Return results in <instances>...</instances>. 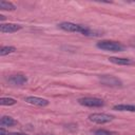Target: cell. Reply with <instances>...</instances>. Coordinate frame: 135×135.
I'll list each match as a JSON object with an SVG mask.
<instances>
[{
	"label": "cell",
	"instance_id": "obj_1",
	"mask_svg": "<svg viewBox=\"0 0 135 135\" xmlns=\"http://www.w3.org/2000/svg\"><path fill=\"white\" fill-rule=\"evenodd\" d=\"M96 46L105 52H122L124 50V45L120 42L113 40H100L96 43Z\"/></svg>",
	"mask_w": 135,
	"mask_h": 135
},
{
	"label": "cell",
	"instance_id": "obj_2",
	"mask_svg": "<svg viewBox=\"0 0 135 135\" xmlns=\"http://www.w3.org/2000/svg\"><path fill=\"white\" fill-rule=\"evenodd\" d=\"M58 27L61 28L62 31H65V32H70V33H80L82 35H85L86 31L89 27L86 26H83L81 24H77V23H73V22H68V21H64V22H61L58 24Z\"/></svg>",
	"mask_w": 135,
	"mask_h": 135
},
{
	"label": "cell",
	"instance_id": "obj_3",
	"mask_svg": "<svg viewBox=\"0 0 135 135\" xmlns=\"http://www.w3.org/2000/svg\"><path fill=\"white\" fill-rule=\"evenodd\" d=\"M98 79L101 84L111 86V88H118V86H122V84H123L119 78H117L116 76H113V75H99Z\"/></svg>",
	"mask_w": 135,
	"mask_h": 135
},
{
	"label": "cell",
	"instance_id": "obj_4",
	"mask_svg": "<svg viewBox=\"0 0 135 135\" xmlns=\"http://www.w3.org/2000/svg\"><path fill=\"white\" fill-rule=\"evenodd\" d=\"M78 103L89 108H100L104 105V101L97 97H82L78 99Z\"/></svg>",
	"mask_w": 135,
	"mask_h": 135
},
{
	"label": "cell",
	"instance_id": "obj_5",
	"mask_svg": "<svg viewBox=\"0 0 135 135\" xmlns=\"http://www.w3.org/2000/svg\"><path fill=\"white\" fill-rule=\"evenodd\" d=\"M114 119V116L105 114V113H93L89 115V120L98 124H103L112 121Z\"/></svg>",
	"mask_w": 135,
	"mask_h": 135
},
{
	"label": "cell",
	"instance_id": "obj_6",
	"mask_svg": "<svg viewBox=\"0 0 135 135\" xmlns=\"http://www.w3.org/2000/svg\"><path fill=\"white\" fill-rule=\"evenodd\" d=\"M27 103L33 104V105H37V107H46L49 105L50 101L45 98H41V97H37V96H27L24 99Z\"/></svg>",
	"mask_w": 135,
	"mask_h": 135
},
{
	"label": "cell",
	"instance_id": "obj_7",
	"mask_svg": "<svg viewBox=\"0 0 135 135\" xmlns=\"http://www.w3.org/2000/svg\"><path fill=\"white\" fill-rule=\"evenodd\" d=\"M7 81L13 85H22L27 82V77L23 74H15L11 75L7 78Z\"/></svg>",
	"mask_w": 135,
	"mask_h": 135
},
{
	"label": "cell",
	"instance_id": "obj_8",
	"mask_svg": "<svg viewBox=\"0 0 135 135\" xmlns=\"http://www.w3.org/2000/svg\"><path fill=\"white\" fill-rule=\"evenodd\" d=\"M22 28V25L17 23H2L0 24V32L1 33H15Z\"/></svg>",
	"mask_w": 135,
	"mask_h": 135
},
{
	"label": "cell",
	"instance_id": "obj_9",
	"mask_svg": "<svg viewBox=\"0 0 135 135\" xmlns=\"http://www.w3.org/2000/svg\"><path fill=\"white\" fill-rule=\"evenodd\" d=\"M109 61L114 63V64H118V65H131L133 64V61L129 58H122V57H109Z\"/></svg>",
	"mask_w": 135,
	"mask_h": 135
},
{
	"label": "cell",
	"instance_id": "obj_10",
	"mask_svg": "<svg viewBox=\"0 0 135 135\" xmlns=\"http://www.w3.org/2000/svg\"><path fill=\"white\" fill-rule=\"evenodd\" d=\"M113 110L120 112H135L134 104H116L113 107Z\"/></svg>",
	"mask_w": 135,
	"mask_h": 135
},
{
	"label": "cell",
	"instance_id": "obj_11",
	"mask_svg": "<svg viewBox=\"0 0 135 135\" xmlns=\"http://www.w3.org/2000/svg\"><path fill=\"white\" fill-rule=\"evenodd\" d=\"M0 124H1V127H12V126L16 124V121L11 116H6L5 115V116H2L1 117Z\"/></svg>",
	"mask_w": 135,
	"mask_h": 135
},
{
	"label": "cell",
	"instance_id": "obj_12",
	"mask_svg": "<svg viewBox=\"0 0 135 135\" xmlns=\"http://www.w3.org/2000/svg\"><path fill=\"white\" fill-rule=\"evenodd\" d=\"M0 8L2 11H15L16 5L8 1H0Z\"/></svg>",
	"mask_w": 135,
	"mask_h": 135
},
{
	"label": "cell",
	"instance_id": "obj_13",
	"mask_svg": "<svg viewBox=\"0 0 135 135\" xmlns=\"http://www.w3.org/2000/svg\"><path fill=\"white\" fill-rule=\"evenodd\" d=\"M15 51H16V47L15 46H12V45L2 46L0 49V56H5V55H8V54H12Z\"/></svg>",
	"mask_w": 135,
	"mask_h": 135
},
{
	"label": "cell",
	"instance_id": "obj_14",
	"mask_svg": "<svg viewBox=\"0 0 135 135\" xmlns=\"http://www.w3.org/2000/svg\"><path fill=\"white\" fill-rule=\"evenodd\" d=\"M17 103V100L11 97H2L0 99V104L1 105H14Z\"/></svg>",
	"mask_w": 135,
	"mask_h": 135
},
{
	"label": "cell",
	"instance_id": "obj_15",
	"mask_svg": "<svg viewBox=\"0 0 135 135\" xmlns=\"http://www.w3.org/2000/svg\"><path fill=\"white\" fill-rule=\"evenodd\" d=\"M115 134H116L115 132L103 130V129H98V130L94 131V135H115Z\"/></svg>",
	"mask_w": 135,
	"mask_h": 135
},
{
	"label": "cell",
	"instance_id": "obj_16",
	"mask_svg": "<svg viewBox=\"0 0 135 135\" xmlns=\"http://www.w3.org/2000/svg\"><path fill=\"white\" fill-rule=\"evenodd\" d=\"M0 135H8V133L5 131L4 127H1L0 128Z\"/></svg>",
	"mask_w": 135,
	"mask_h": 135
},
{
	"label": "cell",
	"instance_id": "obj_17",
	"mask_svg": "<svg viewBox=\"0 0 135 135\" xmlns=\"http://www.w3.org/2000/svg\"><path fill=\"white\" fill-rule=\"evenodd\" d=\"M8 135H27L25 133H20V132H14V133H8Z\"/></svg>",
	"mask_w": 135,
	"mask_h": 135
},
{
	"label": "cell",
	"instance_id": "obj_18",
	"mask_svg": "<svg viewBox=\"0 0 135 135\" xmlns=\"http://www.w3.org/2000/svg\"><path fill=\"white\" fill-rule=\"evenodd\" d=\"M130 45H131L132 47H135V37H134L133 39H131V41H130Z\"/></svg>",
	"mask_w": 135,
	"mask_h": 135
},
{
	"label": "cell",
	"instance_id": "obj_19",
	"mask_svg": "<svg viewBox=\"0 0 135 135\" xmlns=\"http://www.w3.org/2000/svg\"><path fill=\"white\" fill-rule=\"evenodd\" d=\"M0 19H1V20H4V19H5V17H4L3 15H0Z\"/></svg>",
	"mask_w": 135,
	"mask_h": 135
},
{
	"label": "cell",
	"instance_id": "obj_20",
	"mask_svg": "<svg viewBox=\"0 0 135 135\" xmlns=\"http://www.w3.org/2000/svg\"><path fill=\"white\" fill-rule=\"evenodd\" d=\"M39 135H53V134H50V133H45V134H39Z\"/></svg>",
	"mask_w": 135,
	"mask_h": 135
},
{
	"label": "cell",
	"instance_id": "obj_21",
	"mask_svg": "<svg viewBox=\"0 0 135 135\" xmlns=\"http://www.w3.org/2000/svg\"><path fill=\"white\" fill-rule=\"evenodd\" d=\"M134 3H135V1H134Z\"/></svg>",
	"mask_w": 135,
	"mask_h": 135
}]
</instances>
